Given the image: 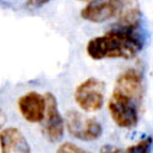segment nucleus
<instances>
[{"label":"nucleus","instance_id":"obj_11","mask_svg":"<svg viewBox=\"0 0 153 153\" xmlns=\"http://www.w3.org/2000/svg\"><path fill=\"white\" fill-rule=\"evenodd\" d=\"M153 146V139L152 136H146L137 141L136 143L130 145L124 153H151Z\"/></svg>","mask_w":153,"mask_h":153},{"label":"nucleus","instance_id":"obj_15","mask_svg":"<svg viewBox=\"0 0 153 153\" xmlns=\"http://www.w3.org/2000/svg\"><path fill=\"white\" fill-rule=\"evenodd\" d=\"M6 114H5V111L2 110V108L0 106V130L5 127V123H6Z\"/></svg>","mask_w":153,"mask_h":153},{"label":"nucleus","instance_id":"obj_8","mask_svg":"<svg viewBox=\"0 0 153 153\" xmlns=\"http://www.w3.org/2000/svg\"><path fill=\"white\" fill-rule=\"evenodd\" d=\"M115 91L134 98L137 103L142 104L143 99V79L141 73L135 68H128L122 72L115 82Z\"/></svg>","mask_w":153,"mask_h":153},{"label":"nucleus","instance_id":"obj_13","mask_svg":"<svg viewBox=\"0 0 153 153\" xmlns=\"http://www.w3.org/2000/svg\"><path fill=\"white\" fill-rule=\"evenodd\" d=\"M50 1H53V0H26L25 7L29 10H35V8H39L44 5H47Z\"/></svg>","mask_w":153,"mask_h":153},{"label":"nucleus","instance_id":"obj_9","mask_svg":"<svg viewBox=\"0 0 153 153\" xmlns=\"http://www.w3.org/2000/svg\"><path fill=\"white\" fill-rule=\"evenodd\" d=\"M0 153H32L30 143L17 127H4L0 130Z\"/></svg>","mask_w":153,"mask_h":153},{"label":"nucleus","instance_id":"obj_14","mask_svg":"<svg viewBox=\"0 0 153 153\" xmlns=\"http://www.w3.org/2000/svg\"><path fill=\"white\" fill-rule=\"evenodd\" d=\"M99 153H124V151H122L121 148L112 146V145H104L100 147Z\"/></svg>","mask_w":153,"mask_h":153},{"label":"nucleus","instance_id":"obj_2","mask_svg":"<svg viewBox=\"0 0 153 153\" xmlns=\"http://www.w3.org/2000/svg\"><path fill=\"white\" fill-rule=\"evenodd\" d=\"M141 105L134 98L114 90L108 102V110L116 126L129 129L137 124Z\"/></svg>","mask_w":153,"mask_h":153},{"label":"nucleus","instance_id":"obj_5","mask_svg":"<svg viewBox=\"0 0 153 153\" xmlns=\"http://www.w3.org/2000/svg\"><path fill=\"white\" fill-rule=\"evenodd\" d=\"M45 99V112L44 118L42 121V130L48 141L55 143L59 142L63 137L65 131V121L62 115L60 114L57 100L51 92L44 93Z\"/></svg>","mask_w":153,"mask_h":153},{"label":"nucleus","instance_id":"obj_6","mask_svg":"<svg viewBox=\"0 0 153 153\" xmlns=\"http://www.w3.org/2000/svg\"><path fill=\"white\" fill-rule=\"evenodd\" d=\"M20 116L29 123H42L45 112L44 94L30 91L22 94L17 100Z\"/></svg>","mask_w":153,"mask_h":153},{"label":"nucleus","instance_id":"obj_7","mask_svg":"<svg viewBox=\"0 0 153 153\" xmlns=\"http://www.w3.org/2000/svg\"><path fill=\"white\" fill-rule=\"evenodd\" d=\"M121 0H97L88 2L81 8L82 19L91 23H103L117 16Z\"/></svg>","mask_w":153,"mask_h":153},{"label":"nucleus","instance_id":"obj_10","mask_svg":"<svg viewBox=\"0 0 153 153\" xmlns=\"http://www.w3.org/2000/svg\"><path fill=\"white\" fill-rule=\"evenodd\" d=\"M116 25L126 29H139L141 24V11L137 0H121L116 16Z\"/></svg>","mask_w":153,"mask_h":153},{"label":"nucleus","instance_id":"obj_1","mask_svg":"<svg viewBox=\"0 0 153 153\" xmlns=\"http://www.w3.org/2000/svg\"><path fill=\"white\" fill-rule=\"evenodd\" d=\"M143 48V38L139 29H126L115 25L102 36L91 38L86 53L92 60L133 59Z\"/></svg>","mask_w":153,"mask_h":153},{"label":"nucleus","instance_id":"obj_16","mask_svg":"<svg viewBox=\"0 0 153 153\" xmlns=\"http://www.w3.org/2000/svg\"><path fill=\"white\" fill-rule=\"evenodd\" d=\"M78 1H84V2H91V1H97V0H78Z\"/></svg>","mask_w":153,"mask_h":153},{"label":"nucleus","instance_id":"obj_12","mask_svg":"<svg viewBox=\"0 0 153 153\" xmlns=\"http://www.w3.org/2000/svg\"><path fill=\"white\" fill-rule=\"evenodd\" d=\"M56 153H91V152L85 151L72 142H63L57 147Z\"/></svg>","mask_w":153,"mask_h":153},{"label":"nucleus","instance_id":"obj_4","mask_svg":"<svg viewBox=\"0 0 153 153\" xmlns=\"http://www.w3.org/2000/svg\"><path fill=\"white\" fill-rule=\"evenodd\" d=\"M105 85L98 78H88L80 82L74 91V100L86 112H94L104 105Z\"/></svg>","mask_w":153,"mask_h":153},{"label":"nucleus","instance_id":"obj_3","mask_svg":"<svg viewBox=\"0 0 153 153\" xmlns=\"http://www.w3.org/2000/svg\"><path fill=\"white\" fill-rule=\"evenodd\" d=\"M65 126L71 136L80 141H94L102 136L103 127L93 117H87L76 110H68Z\"/></svg>","mask_w":153,"mask_h":153}]
</instances>
